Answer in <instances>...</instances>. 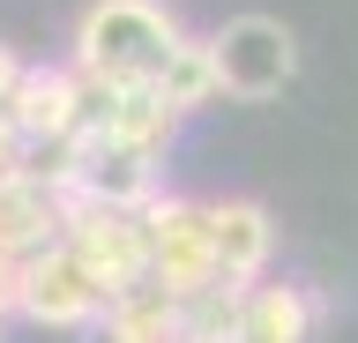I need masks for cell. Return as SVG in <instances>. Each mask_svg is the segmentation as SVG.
<instances>
[{
  "label": "cell",
  "instance_id": "6da1fadb",
  "mask_svg": "<svg viewBox=\"0 0 358 343\" xmlns=\"http://www.w3.org/2000/svg\"><path fill=\"white\" fill-rule=\"evenodd\" d=\"M179 15L164 0H97L75 30V68L112 90H157V75L179 52Z\"/></svg>",
  "mask_w": 358,
  "mask_h": 343
},
{
  "label": "cell",
  "instance_id": "7a4b0ae2",
  "mask_svg": "<svg viewBox=\"0 0 358 343\" xmlns=\"http://www.w3.org/2000/svg\"><path fill=\"white\" fill-rule=\"evenodd\" d=\"M209 52H217L224 97H239V105H268V97H284L291 75H299V38H291L276 15H231V23L209 38Z\"/></svg>",
  "mask_w": 358,
  "mask_h": 343
},
{
  "label": "cell",
  "instance_id": "3957f363",
  "mask_svg": "<svg viewBox=\"0 0 358 343\" xmlns=\"http://www.w3.org/2000/svg\"><path fill=\"white\" fill-rule=\"evenodd\" d=\"M142 239H150V276L172 298H194L209 284H224L217 247H209V202H179V194L150 202L142 209Z\"/></svg>",
  "mask_w": 358,
  "mask_h": 343
},
{
  "label": "cell",
  "instance_id": "277c9868",
  "mask_svg": "<svg viewBox=\"0 0 358 343\" xmlns=\"http://www.w3.org/2000/svg\"><path fill=\"white\" fill-rule=\"evenodd\" d=\"M60 247L75 254L112 298L134 291V284L150 276V239H142V217H134V209H105V202H83V194H75V202H67Z\"/></svg>",
  "mask_w": 358,
  "mask_h": 343
},
{
  "label": "cell",
  "instance_id": "5b68a950",
  "mask_svg": "<svg viewBox=\"0 0 358 343\" xmlns=\"http://www.w3.org/2000/svg\"><path fill=\"white\" fill-rule=\"evenodd\" d=\"M105 306H112V291L67 247H45L22 261V298H15L22 321H38V328H97Z\"/></svg>",
  "mask_w": 358,
  "mask_h": 343
},
{
  "label": "cell",
  "instance_id": "8992f818",
  "mask_svg": "<svg viewBox=\"0 0 358 343\" xmlns=\"http://www.w3.org/2000/svg\"><path fill=\"white\" fill-rule=\"evenodd\" d=\"M209 247H217V276L254 291L268 276V254H276V224H268L262 202H209Z\"/></svg>",
  "mask_w": 358,
  "mask_h": 343
},
{
  "label": "cell",
  "instance_id": "52a82bcc",
  "mask_svg": "<svg viewBox=\"0 0 358 343\" xmlns=\"http://www.w3.org/2000/svg\"><path fill=\"white\" fill-rule=\"evenodd\" d=\"M329 314V298L306 291V284H254L239 298V336L231 343H313Z\"/></svg>",
  "mask_w": 358,
  "mask_h": 343
},
{
  "label": "cell",
  "instance_id": "ba28073f",
  "mask_svg": "<svg viewBox=\"0 0 358 343\" xmlns=\"http://www.w3.org/2000/svg\"><path fill=\"white\" fill-rule=\"evenodd\" d=\"M60 231H67V194H52V187H38L30 172H8L0 180V247L8 254H45V247H60Z\"/></svg>",
  "mask_w": 358,
  "mask_h": 343
},
{
  "label": "cell",
  "instance_id": "9c48e42d",
  "mask_svg": "<svg viewBox=\"0 0 358 343\" xmlns=\"http://www.w3.org/2000/svg\"><path fill=\"white\" fill-rule=\"evenodd\" d=\"M83 202H105V209H142L164 202L157 187V157H134L120 142H83Z\"/></svg>",
  "mask_w": 358,
  "mask_h": 343
},
{
  "label": "cell",
  "instance_id": "30bf717a",
  "mask_svg": "<svg viewBox=\"0 0 358 343\" xmlns=\"http://www.w3.org/2000/svg\"><path fill=\"white\" fill-rule=\"evenodd\" d=\"M8 119H15L22 142L75 135V68H22L15 97H8Z\"/></svg>",
  "mask_w": 358,
  "mask_h": 343
},
{
  "label": "cell",
  "instance_id": "8fae6325",
  "mask_svg": "<svg viewBox=\"0 0 358 343\" xmlns=\"http://www.w3.org/2000/svg\"><path fill=\"white\" fill-rule=\"evenodd\" d=\"M172 336H179V298L157 276H142L134 291H120L105 306V321L90 328V343H172Z\"/></svg>",
  "mask_w": 358,
  "mask_h": 343
},
{
  "label": "cell",
  "instance_id": "7c38bea8",
  "mask_svg": "<svg viewBox=\"0 0 358 343\" xmlns=\"http://www.w3.org/2000/svg\"><path fill=\"white\" fill-rule=\"evenodd\" d=\"M172 135H179V112L157 90H120V112H112V127L97 142H120V149H134V157H164Z\"/></svg>",
  "mask_w": 358,
  "mask_h": 343
},
{
  "label": "cell",
  "instance_id": "4fadbf2b",
  "mask_svg": "<svg viewBox=\"0 0 358 343\" xmlns=\"http://www.w3.org/2000/svg\"><path fill=\"white\" fill-rule=\"evenodd\" d=\"M157 97H164V105H172L179 119H187V112H201V105H217V97H224V82H217V52H209V38H179L172 68L157 75Z\"/></svg>",
  "mask_w": 358,
  "mask_h": 343
},
{
  "label": "cell",
  "instance_id": "5bb4252c",
  "mask_svg": "<svg viewBox=\"0 0 358 343\" xmlns=\"http://www.w3.org/2000/svg\"><path fill=\"white\" fill-rule=\"evenodd\" d=\"M239 284H209V291L194 298H179V336H194V343H231L239 336Z\"/></svg>",
  "mask_w": 358,
  "mask_h": 343
},
{
  "label": "cell",
  "instance_id": "9a60e30c",
  "mask_svg": "<svg viewBox=\"0 0 358 343\" xmlns=\"http://www.w3.org/2000/svg\"><path fill=\"white\" fill-rule=\"evenodd\" d=\"M22 157H30V142L15 135V119L0 112V180H8V172H22Z\"/></svg>",
  "mask_w": 358,
  "mask_h": 343
},
{
  "label": "cell",
  "instance_id": "2e32d148",
  "mask_svg": "<svg viewBox=\"0 0 358 343\" xmlns=\"http://www.w3.org/2000/svg\"><path fill=\"white\" fill-rule=\"evenodd\" d=\"M15 298H22V254L0 247V314H15Z\"/></svg>",
  "mask_w": 358,
  "mask_h": 343
},
{
  "label": "cell",
  "instance_id": "e0dca14e",
  "mask_svg": "<svg viewBox=\"0 0 358 343\" xmlns=\"http://www.w3.org/2000/svg\"><path fill=\"white\" fill-rule=\"evenodd\" d=\"M15 82H22V60L8 45H0V112H8V97H15Z\"/></svg>",
  "mask_w": 358,
  "mask_h": 343
},
{
  "label": "cell",
  "instance_id": "ac0fdd59",
  "mask_svg": "<svg viewBox=\"0 0 358 343\" xmlns=\"http://www.w3.org/2000/svg\"><path fill=\"white\" fill-rule=\"evenodd\" d=\"M172 343H194V336H172Z\"/></svg>",
  "mask_w": 358,
  "mask_h": 343
}]
</instances>
